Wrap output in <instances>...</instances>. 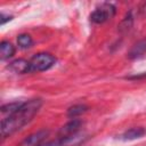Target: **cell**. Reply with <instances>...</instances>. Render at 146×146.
Listing matches in <instances>:
<instances>
[{
  "instance_id": "10",
  "label": "cell",
  "mask_w": 146,
  "mask_h": 146,
  "mask_svg": "<svg viewBox=\"0 0 146 146\" xmlns=\"http://www.w3.org/2000/svg\"><path fill=\"white\" fill-rule=\"evenodd\" d=\"M87 110H88V107H87L86 105H82V104L73 105V106H71V107L67 110V115H68L70 117H73V119H74L75 116H78V115L84 113Z\"/></svg>"
},
{
  "instance_id": "13",
  "label": "cell",
  "mask_w": 146,
  "mask_h": 146,
  "mask_svg": "<svg viewBox=\"0 0 146 146\" xmlns=\"http://www.w3.org/2000/svg\"><path fill=\"white\" fill-rule=\"evenodd\" d=\"M132 26V17H131V15L129 14L122 22H121V24H120V31H128V30H130V27Z\"/></svg>"
},
{
  "instance_id": "12",
  "label": "cell",
  "mask_w": 146,
  "mask_h": 146,
  "mask_svg": "<svg viewBox=\"0 0 146 146\" xmlns=\"http://www.w3.org/2000/svg\"><path fill=\"white\" fill-rule=\"evenodd\" d=\"M22 104H23V103H17V102L9 103V104L3 105V106L1 107V111H2L3 113H9V114H11V113H14V112H15Z\"/></svg>"
},
{
  "instance_id": "11",
  "label": "cell",
  "mask_w": 146,
  "mask_h": 146,
  "mask_svg": "<svg viewBox=\"0 0 146 146\" xmlns=\"http://www.w3.org/2000/svg\"><path fill=\"white\" fill-rule=\"evenodd\" d=\"M17 43L22 49H26L33 44V40L29 34H19L17 36Z\"/></svg>"
},
{
  "instance_id": "1",
  "label": "cell",
  "mask_w": 146,
  "mask_h": 146,
  "mask_svg": "<svg viewBox=\"0 0 146 146\" xmlns=\"http://www.w3.org/2000/svg\"><path fill=\"white\" fill-rule=\"evenodd\" d=\"M41 105L42 100L39 98L23 103L14 113L9 114L1 121V137L6 138L21 130L34 117V115L39 112Z\"/></svg>"
},
{
  "instance_id": "6",
  "label": "cell",
  "mask_w": 146,
  "mask_h": 146,
  "mask_svg": "<svg viewBox=\"0 0 146 146\" xmlns=\"http://www.w3.org/2000/svg\"><path fill=\"white\" fill-rule=\"evenodd\" d=\"M146 54V39H141L136 42L128 52V57L130 59H138L144 57Z\"/></svg>"
},
{
  "instance_id": "9",
  "label": "cell",
  "mask_w": 146,
  "mask_h": 146,
  "mask_svg": "<svg viewBox=\"0 0 146 146\" xmlns=\"http://www.w3.org/2000/svg\"><path fill=\"white\" fill-rule=\"evenodd\" d=\"M145 135V130L140 127L138 128H131L129 130H127L121 137L124 139V140H132V139H137V138H140Z\"/></svg>"
},
{
  "instance_id": "7",
  "label": "cell",
  "mask_w": 146,
  "mask_h": 146,
  "mask_svg": "<svg viewBox=\"0 0 146 146\" xmlns=\"http://www.w3.org/2000/svg\"><path fill=\"white\" fill-rule=\"evenodd\" d=\"M8 68L17 74H24V73H29L30 72V60H25V59H15L14 62H11L8 66Z\"/></svg>"
},
{
  "instance_id": "15",
  "label": "cell",
  "mask_w": 146,
  "mask_h": 146,
  "mask_svg": "<svg viewBox=\"0 0 146 146\" xmlns=\"http://www.w3.org/2000/svg\"><path fill=\"white\" fill-rule=\"evenodd\" d=\"M10 19H11L10 16H5L3 14H1V21H0V23H1V24H5L7 21H10Z\"/></svg>"
},
{
  "instance_id": "3",
  "label": "cell",
  "mask_w": 146,
  "mask_h": 146,
  "mask_svg": "<svg viewBox=\"0 0 146 146\" xmlns=\"http://www.w3.org/2000/svg\"><path fill=\"white\" fill-rule=\"evenodd\" d=\"M115 14V8L111 3H103L100 7L96 8L91 15H90V21L96 23V24H102L105 23L106 21L111 19Z\"/></svg>"
},
{
  "instance_id": "8",
  "label": "cell",
  "mask_w": 146,
  "mask_h": 146,
  "mask_svg": "<svg viewBox=\"0 0 146 146\" xmlns=\"http://www.w3.org/2000/svg\"><path fill=\"white\" fill-rule=\"evenodd\" d=\"M14 54H15V47L10 42L2 41L0 43V56H1V59L10 58L11 56H14Z\"/></svg>"
},
{
  "instance_id": "4",
  "label": "cell",
  "mask_w": 146,
  "mask_h": 146,
  "mask_svg": "<svg viewBox=\"0 0 146 146\" xmlns=\"http://www.w3.org/2000/svg\"><path fill=\"white\" fill-rule=\"evenodd\" d=\"M48 133H49L48 130L36 131V132L27 136L18 146H40L42 144V141L46 139V137L48 136Z\"/></svg>"
},
{
  "instance_id": "14",
  "label": "cell",
  "mask_w": 146,
  "mask_h": 146,
  "mask_svg": "<svg viewBox=\"0 0 146 146\" xmlns=\"http://www.w3.org/2000/svg\"><path fill=\"white\" fill-rule=\"evenodd\" d=\"M40 146H66L64 140L62 138L57 139V140H52V141H48V143H44V144H41Z\"/></svg>"
},
{
  "instance_id": "5",
  "label": "cell",
  "mask_w": 146,
  "mask_h": 146,
  "mask_svg": "<svg viewBox=\"0 0 146 146\" xmlns=\"http://www.w3.org/2000/svg\"><path fill=\"white\" fill-rule=\"evenodd\" d=\"M81 124H82V122L80 120L73 119L72 121L66 123L59 130V138H66V137H70V136H73V135L78 133L79 129L81 128Z\"/></svg>"
},
{
  "instance_id": "2",
  "label": "cell",
  "mask_w": 146,
  "mask_h": 146,
  "mask_svg": "<svg viewBox=\"0 0 146 146\" xmlns=\"http://www.w3.org/2000/svg\"><path fill=\"white\" fill-rule=\"evenodd\" d=\"M56 63V58L48 52L35 54L30 59V72H42L52 67Z\"/></svg>"
}]
</instances>
